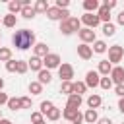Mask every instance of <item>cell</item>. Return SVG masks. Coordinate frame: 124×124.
Returning a JSON list of instances; mask_svg holds the SVG:
<instances>
[{
  "label": "cell",
  "mask_w": 124,
  "mask_h": 124,
  "mask_svg": "<svg viewBox=\"0 0 124 124\" xmlns=\"http://www.w3.org/2000/svg\"><path fill=\"white\" fill-rule=\"evenodd\" d=\"M12 43L19 50H27L29 46H35V33L31 29H19L12 35Z\"/></svg>",
  "instance_id": "cell-1"
},
{
  "label": "cell",
  "mask_w": 124,
  "mask_h": 124,
  "mask_svg": "<svg viewBox=\"0 0 124 124\" xmlns=\"http://www.w3.org/2000/svg\"><path fill=\"white\" fill-rule=\"evenodd\" d=\"M81 29V21L78 17H70L66 21H60V33L62 35H72L74 31H79Z\"/></svg>",
  "instance_id": "cell-2"
},
{
  "label": "cell",
  "mask_w": 124,
  "mask_h": 124,
  "mask_svg": "<svg viewBox=\"0 0 124 124\" xmlns=\"http://www.w3.org/2000/svg\"><path fill=\"white\" fill-rule=\"evenodd\" d=\"M46 17L52 19V21H66V19H70V12L68 10H58L56 6H48Z\"/></svg>",
  "instance_id": "cell-3"
},
{
  "label": "cell",
  "mask_w": 124,
  "mask_h": 124,
  "mask_svg": "<svg viewBox=\"0 0 124 124\" xmlns=\"http://www.w3.org/2000/svg\"><path fill=\"white\" fill-rule=\"evenodd\" d=\"M122 58H124V46H120V45L108 46V62L110 64H118Z\"/></svg>",
  "instance_id": "cell-4"
},
{
  "label": "cell",
  "mask_w": 124,
  "mask_h": 124,
  "mask_svg": "<svg viewBox=\"0 0 124 124\" xmlns=\"http://www.w3.org/2000/svg\"><path fill=\"white\" fill-rule=\"evenodd\" d=\"M43 66H45L46 70H54V68H58V66H60V56H58L56 52H48V54L43 58Z\"/></svg>",
  "instance_id": "cell-5"
},
{
  "label": "cell",
  "mask_w": 124,
  "mask_h": 124,
  "mask_svg": "<svg viewBox=\"0 0 124 124\" xmlns=\"http://www.w3.org/2000/svg\"><path fill=\"white\" fill-rule=\"evenodd\" d=\"M58 76L62 81H72L74 78V66L72 64H60L58 66Z\"/></svg>",
  "instance_id": "cell-6"
},
{
  "label": "cell",
  "mask_w": 124,
  "mask_h": 124,
  "mask_svg": "<svg viewBox=\"0 0 124 124\" xmlns=\"http://www.w3.org/2000/svg\"><path fill=\"white\" fill-rule=\"evenodd\" d=\"M79 21H81V23H85V27H87V29H95V27L101 23V19H99V16H97V14H83Z\"/></svg>",
  "instance_id": "cell-7"
},
{
  "label": "cell",
  "mask_w": 124,
  "mask_h": 124,
  "mask_svg": "<svg viewBox=\"0 0 124 124\" xmlns=\"http://www.w3.org/2000/svg\"><path fill=\"white\" fill-rule=\"evenodd\" d=\"M78 35H79V39H81V43H83V45H87V43H95V41H97L95 31H93V29H87V27L79 29V31H78Z\"/></svg>",
  "instance_id": "cell-8"
},
{
  "label": "cell",
  "mask_w": 124,
  "mask_h": 124,
  "mask_svg": "<svg viewBox=\"0 0 124 124\" xmlns=\"http://www.w3.org/2000/svg\"><path fill=\"white\" fill-rule=\"evenodd\" d=\"M110 79H112V83H116V85H122L124 83V68H120V66H112V70H110Z\"/></svg>",
  "instance_id": "cell-9"
},
{
  "label": "cell",
  "mask_w": 124,
  "mask_h": 124,
  "mask_svg": "<svg viewBox=\"0 0 124 124\" xmlns=\"http://www.w3.org/2000/svg\"><path fill=\"white\" fill-rule=\"evenodd\" d=\"M99 81H101V78H99V72L97 70H89L87 74H85V85L87 87H97L99 85Z\"/></svg>",
  "instance_id": "cell-10"
},
{
  "label": "cell",
  "mask_w": 124,
  "mask_h": 124,
  "mask_svg": "<svg viewBox=\"0 0 124 124\" xmlns=\"http://www.w3.org/2000/svg\"><path fill=\"white\" fill-rule=\"evenodd\" d=\"M78 56H79L81 60H89V58L93 56V50H91V46H89V45H83V43H81V45L78 46Z\"/></svg>",
  "instance_id": "cell-11"
},
{
  "label": "cell",
  "mask_w": 124,
  "mask_h": 124,
  "mask_svg": "<svg viewBox=\"0 0 124 124\" xmlns=\"http://www.w3.org/2000/svg\"><path fill=\"white\" fill-rule=\"evenodd\" d=\"M33 50H35L33 56H37V58H45V56L48 54V46H46V43H35Z\"/></svg>",
  "instance_id": "cell-12"
},
{
  "label": "cell",
  "mask_w": 124,
  "mask_h": 124,
  "mask_svg": "<svg viewBox=\"0 0 124 124\" xmlns=\"http://www.w3.org/2000/svg\"><path fill=\"white\" fill-rule=\"evenodd\" d=\"M97 16H99V19H101L103 23H110V10H108L105 4H103V6H99Z\"/></svg>",
  "instance_id": "cell-13"
},
{
  "label": "cell",
  "mask_w": 124,
  "mask_h": 124,
  "mask_svg": "<svg viewBox=\"0 0 124 124\" xmlns=\"http://www.w3.org/2000/svg\"><path fill=\"white\" fill-rule=\"evenodd\" d=\"M27 66H29V68H31L33 72H37V74H39V72L43 70V58H37V56H31V58L27 60Z\"/></svg>",
  "instance_id": "cell-14"
},
{
  "label": "cell",
  "mask_w": 124,
  "mask_h": 124,
  "mask_svg": "<svg viewBox=\"0 0 124 124\" xmlns=\"http://www.w3.org/2000/svg\"><path fill=\"white\" fill-rule=\"evenodd\" d=\"M81 103H83V99H81V95H68V103H66V107H70V108H79L81 107Z\"/></svg>",
  "instance_id": "cell-15"
},
{
  "label": "cell",
  "mask_w": 124,
  "mask_h": 124,
  "mask_svg": "<svg viewBox=\"0 0 124 124\" xmlns=\"http://www.w3.org/2000/svg\"><path fill=\"white\" fill-rule=\"evenodd\" d=\"M41 85H45V83H50L52 81V74H50V70H46V68H43L41 72H39V79H37Z\"/></svg>",
  "instance_id": "cell-16"
},
{
  "label": "cell",
  "mask_w": 124,
  "mask_h": 124,
  "mask_svg": "<svg viewBox=\"0 0 124 124\" xmlns=\"http://www.w3.org/2000/svg\"><path fill=\"white\" fill-rule=\"evenodd\" d=\"M101 103H103L101 95H89V97H87V107L93 108V110H97V108L101 107Z\"/></svg>",
  "instance_id": "cell-17"
},
{
  "label": "cell",
  "mask_w": 124,
  "mask_h": 124,
  "mask_svg": "<svg viewBox=\"0 0 124 124\" xmlns=\"http://www.w3.org/2000/svg\"><path fill=\"white\" fill-rule=\"evenodd\" d=\"M99 120V114H97V110H93V108H87L85 110V114H83V122H87V124H95Z\"/></svg>",
  "instance_id": "cell-18"
},
{
  "label": "cell",
  "mask_w": 124,
  "mask_h": 124,
  "mask_svg": "<svg viewBox=\"0 0 124 124\" xmlns=\"http://www.w3.org/2000/svg\"><path fill=\"white\" fill-rule=\"evenodd\" d=\"M110 70H112V64L108 62V60H101L99 62V76H108L110 74Z\"/></svg>",
  "instance_id": "cell-19"
},
{
  "label": "cell",
  "mask_w": 124,
  "mask_h": 124,
  "mask_svg": "<svg viewBox=\"0 0 124 124\" xmlns=\"http://www.w3.org/2000/svg\"><path fill=\"white\" fill-rule=\"evenodd\" d=\"M85 91H87V85L83 81H74L72 83V95H81Z\"/></svg>",
  "instance_id": "cell-20"
},
{
  "label": "cell",
  "mask_w": 124,
  "mask_h": 124,
  "mask_svg": "<svg viewBox=\"0 0 124 124\" xmlns=\"http://www.w3.org/2000/svg\"><path fill=\"white\" fill-rule=\"evenodd\" d=\"M83 10H85V14H93L95 10H99V2L97 0H85L83 2Z\"/></svg>",
  "instance_id": "cell-21"
},
{
  "label": "cell",
  "mask_w": 124,
  "mask_h": 124,
  "mask_svg": "<svg viewBox=\"0 0 124 124\" xmlns=\"http://www.w3.org/2000/svg\"><path fill=\"white\" fill-rule=\"evenodd\" d=\"M33 10H35V14H46V10H48L46 0H37L35 6H33Z\"/></svg>",
  "instance_id": "cell-22"
},
{
  "label": "cell",
  "mask_w": 124,
  "mask_h": 124,
  "mask_svg": "<svg viewBox=\"0 0 124 124\" xmlns=\"http://www.w3.org/2000/svg\"><path fill=\"white\" fill-rule=\"evenodd\" d=\"M16 21H17V17H16L14 14H6V16L2 17V25H4V27H16Z\"/></svg>",
  "instance_id": "cell-23"
},
{
  "label": "cell",
  "mask_w": 124,
  "mask_h": 124,
  "mask_svg": "<svg viewBox=\"0 0 124 124\" xmlns=\"http://www.w3.org/2000/svg\"><path fill=\"white\" fill-rule=\"evenodd\" d=\"M91 50L97 52V54H103V52H107V43L105 41H95L93 46H91Z\"/></svg>",
  "instance_id": "cell-24"
},
{
  "label": "cell",
  "mask_w": 124,
  "mask_h": 124,
  "mask_svg": "<svg viewBox=\"0 0 124 124\" xmlns=\"http://www.w3.org/2000/svg\"><path fill=\"white\" fill-rule=\"evenodd\" d=\"M60 116H62V110H60V108H56V107H52V108L46 112V118H48L50 122H56Z\"/></svg>",
  "instance_id": "cell-25"
},
{
  "label": "cell",
  "mask_w": 124,
  "mask_h": 124,
  "mask_svg": "<svg viewBox=\"0 0 124 124\" xmlns=\"http://www.w3.org/2000/svg\"><path fill=\"white\" fill-rule=\"evenodd\" d=\"M78 112H79V110H76V108H70V107H66V108L62 110V116H64L66 120H70V122H72V120H74V118L78 116Z\"/></svg>",
  "instance_id": "cell-26"
},
{
  "label": "cell",
  "mask_w": 124,
  "mask_h": 124,
  "mask_svg": "<svg viewBox=\"0 0 124 124\" xmlns=\"http://www.w3.org/2000/svg\"><path fill=\"white\" fill-rule=\"evenodd\" d=\"M8 60H12V48L0 46V62H8Z\"/></svg>",
  "instance_id": "cell-27"
},
{
  "label": "cell",
  "mask_w": 124,
  "mask_h": 124,
  "mask_svg": "<svg viewBox=\"0 0 124 124\" xmlns=\"http://www.w3.org/2000/svg\"><path fill=\"white\" fill-rule=\"evenodd\" d=\"M114 33H116L114 23H103V35H105V37H112Z\"/></svg>",
  "instance_id": "cell-28"
},
{
  "label": "cell",
  "mask_w": 124,
  "mask_h": 124,
  "mask_svg": "<svg viewBox=\"0 0 124 124\" xmlns=\"http://www.w3.org/2000/svg\"><path fill=\"white\" fill-rule=\"evenodd\" d=\"M29 93H31V95H41V93H43V85H41L39 81H31V83H29Z\"/></svg>",
  "instance_id": "cell-29"
},
{
  "label": "cell",
  "mask_w": 124,
  "mask_h": 124,
  "mask_svg": "<svg viewBox=\"0 0 124 124\" xmlns=\"http://www.w3.org/2000/svg\"><path fill=\"white\" fill-rule=\"evenodd\" d=\"M19 14H21L25 19H31V17H35V10H33V6H23Z\"/></svg>",
  "instance_id": "cell-30"
},
{
  "label": "cell",
  "mask_w": 124,
  "mask_h": 124,
  "mask_svg": "<svg viewBox=\"0 0 124 124\" xmlns=\"http://www.w3.org/2000/svg\"><path fill=\"white\" fill-rule=\"evenodd\" d=\"M27 70H29V66H27L25 60H16V72L17 74H25Z\"/></svg>",
  "instance_id": "cell-31"
},
{
  "label": "cell",
  "mask_w": 124,
  "mask_h": 124,
  "mask_svg": "<svg viewBox=\"0 0 124 124\" xmlns=\"http://www.w3.org/2000/svg\"><path fill=\"white\" fill-rule=\"evenodd\" d=\"M8 108L10 110H19L21 108V103H19V99H16V97H12V99H8Z\"/></svg>",
  "instance_id": "cell-32"
},
{
  "label": "cell",
  "mask_w": 124,
  "mask_h": 124,
  "mask_svg": "<svg viewBox=\"0 0 124 124\" xmlns=\"http://www.w3.org/2000/svg\"><path fill=\"white\" fill-rule=\"evenodd\" d=\"M8 10H10V14H17V12H21V4H19V0H14V2H10L8 4Z\"/></svg>",
  "instance_id": "cell-33"
},
{
  "label": "cell",
  "mask_w": 124,
  "mask_h": 124,
  "mask_svg": "<svg viewBox=\"0 0 124 124\" xmlns=\"http://www.w3.org/2000/svg\"><path fill=\"white\" fill-rule=\"evenodd\" d=\"M72 83H74V81H62V83H60V93L72 95Z\"/></svg>",
  "instance_id": "cell-34"
},
{
  "label": "cell",
  "mask_w": 124,
  "mask_h": 124,
  "mask_svg": "<svg viewBox=\"0 0 124 124\" xmlns=\"http://www.w3.org/2000/svg\"><path fill=\"white\" fill-rule=\"evenodd\" d=\"M99 87H103V89H110V87H112V79H110L108 76L101 78V81H99Z\"/></svg>",
  "instance_id": "cell-35"
},
{
  "label": "cell",
  "mask_w": 124,
  "mask_h": 124,
  "mask_svg": "<svg viewBox=\"0 0 124 124\" xmlns=\"http://www.w3.org/2000/svg\"><path fill=\"white\" fill-rule=\"evenodd\" d=\"M52 107H54V103H52V101H43V103H41V114H46Z\"/></svg>",
  "instance_id": "cell-36"
},
{
  "label": "cell",
  "mask_w": 124,
  "mask_h": 124,
  "mask_svg": "<svg viewBox=\"0 0 124 124\" xmlns=\"http://www.w3.org/2000/svg\"><path fill=\"white\" fill-rule=\"evenodd\" d=\"M19 103H21V108H31V97H19Z\"/></svg>",
  "instance_id": "cell-37"
},
{
  "label": "cell",
  "mask_w": 124,
  "mask_h": 124,
  "mask_svg": "<svg viewBox=\"0 0 124 124\" xmlns=\"http://www.w3.org/2000/svg\"><path fill=\"white\" fill-rule=\"evenodd\" d=\"M45 118H43V114L41 112H31V122L33 124H37V122H43Z\"/></svg>",
  "instance_id": "cell-38"
},
{
  "label": "cell",
  "mask_w": 124,
  "mask_h": 124,
  "mask_svg": "<svg viewBox=\"0 0 124 124\" xmlns=\"http://www.w3.org/2000/svg\"><path fill=\"white\" fill-rule=\"evenodd\" d=\"M68 6H70L68 0H56V8H58V10H66Z\"/></svg>",
  "instance_id": "cell-39"
},
{
  "label": "cell",
  "mask_w": 124,
  "mask_h": 124,
  "mask_svg": "<svg viewBox=\"0 0 124 124\" xmlns=\"http://www.w3.org/2000/svg\"><path fill=\"white\" fill-rule=\"evenodd\" d=\"M6 70H8V72H16V60H14V58L6 62Z\"/></svg>",
  "instance_id": "cell-40"
},
{
  "label": "cell",
  "mask_w": 124,
  "mask_h": 124,
  "mask_svg": "<svg viewBox=\"0 0 124 124\" xmlns=\"http://www.w3.org/2000/svg\"><path fill=\"white\" fill-rule=\"evenodd\" d=\"M114 93L122 99V97H124V83H122V85H116V87H114Z\"/></svg>",
  "instance_id": "cell-41"
},
{
  "label": "cell",
  "mask_w": 124,
  "mask_h": 124,
  "mask_svg": "<svg viewBox=\"0 0 124 124\" xmlns=\"http://www.w3.org/2000/svg\"><path fill=\"white\" fill-rule=\"evenodd\" d=\"M81 122H83V114H81V112H78V116L72 120V124H81Z\"/></svg>",
  "instance_id": "cell-42"
},
{
  "label": "cell",
  "mask_w": 124,
  "mask_h": 124,
  "mask_svg": "<svg viewBox=\"0 0 124 124\" xmlns=\"http://www.w3.org/2000/svg\"><path fill=\"white\" fill-rule=\"evenodd\" d=\"M8 99H10V97H8L6 93H2V91H0V107H2V105H6V103H8Z\"/></svg>",
  "instance_id": "cell-43"
},
{
  "label": "cell",
  "mask_w": 124,
  "mask_h": 124,
  "mask_svg": "<svg viewBox=\"0 0 124 124\" xmlns=\"http://www.w3.org/2000/svg\"><path fill=\"white\" fill-rule=\"evenodd\" d=\"M105 6H107L108 10H112V8L116 6V0H107V2H105Z\"/></svg>",
  "instance_id": "cell-44"
},
{
  "label": "cell",
  "mask_w": 124,
  "mask_h": 124,
  "mask_svg": "<svg viewBox=\"0 0 124 124\" xmlns=\"http://www.w3.org/2000/svg\"><path fill=\"white\" fill-rule=\"evenodd\" d=\"M116 21H118L120 25H124V10H122V12H120V14L116 16Z\"/></svg>",
  "instance_id": "cell-45"
},
{
  "label": "cell",
  "mask_w": 124,
  "mask_h": 124,
  "mask_svg": "<svg viewBox=\"0 0 124 124\" xmlns=\"http://www.w3.org/2000/svg\"><path fill=\"white\" fill-rule=\"evenodd\" d=\"M97 124H112V120H110V118H99Z\"/></svg>",
  "instance_id": "cell-46"
},
{
  "label": "cell",
  "mask_w": 124,
  "mask_h": 124,
  "mask_svg": "<svg viewBox=\"0 0 124 124\" xmlns=\"http://www.w3.org/2000/svg\"><path fill=\"white\" fill-rule=\"evenodd\" d=\"M118 110H120V112H124V97L118 101Z\"/></svg>",
  "instance_id": "cell-47"
},
{
  "label": "cell",
  "mask_w": 124,
  "mask_h": 124,
  "mask_svg": "<svg viewBox=\"0 0 124 124\" xmlns=\"http://www.w3.org/2000/svg\"><path fill=\"white\" fill-rule=\"evenodd\" d=\"M0 124H14V122L8 120V118H0Z\"/></svg>",
  "instance_id": "cell-48"
},
{
  "label": "cell",
  "mask_w": 124,
  "mask_h": 124,
  "mask_svg": "<svg viewBox=\"0 0 124 124\" xmlns=\"http://www.w3.org/2000/svg\"><path fill=\"white\" fill-rule=\"evenodd\" d=\"M2 89H4V79L0 78V91H2Z\"/></svg>",
  "instance_id": "cell-49"
},
{
  "label": "cell",
  "mask_w": 124,
  "mask_h": 124,
  "mask_svg": "<svg viewBox=\"0 0 124 124\" xmlns=\"http://www.w3.org/2000/svg\"><path fill=\"white\" fill-rule=\"evenodd\" d=\"M37 124H46V122H45V120H43V122H37Z\"/></svg>",
  "instance_id": "cell-50"
},
{
  "label": "cell",
  "mask_w": 124,
  "mask_h": 124,
  "mask_svg": "<svg viewBox=\"0 0 124 124\" xmlns=\"http://www.w3.org/2000/svg\"><path fill=\"white\" fill-rule=\"evenodd\" d=\"M0 118H2V110H0Z\"/></svg>",
  "instance_id": "cell-51"
},
{
  "label": "cell",
  "mask_w": 124,
  "mask_h": 124,
  "mask_svg": "<svg viewBox=\"0 0 124 124\" xmlns=\"http://www.w3.org/2000/svg\"><path fill=\"white\" fill-rule=\"evenodd\" d=\"M70 124H72V122H70Z\"/></svg>",
  "instance_id": "cell-52"
},
{
  "label": "cell",
  "mask_w": 124,
  "mask_h": 124,
  "mask_svg": "<svg viewBox=\"0 0 124 124\" xmlns=\"http://www.w3.org/2000/svg\"><path fill=\"white\" fill-rule=\"evenodd\" d=\"M122 124H124V122H122Z\"/></svg>",
  "instance_id": "cell-53"
}]
</instances>
